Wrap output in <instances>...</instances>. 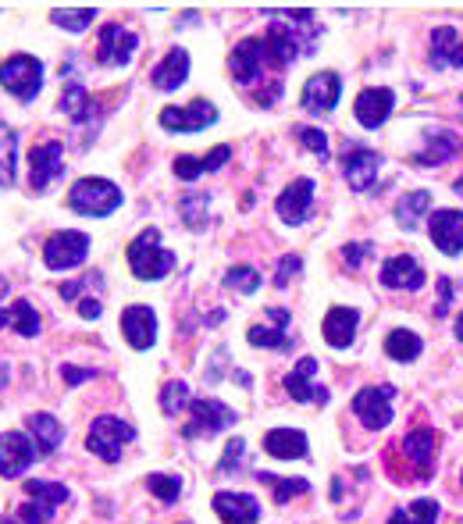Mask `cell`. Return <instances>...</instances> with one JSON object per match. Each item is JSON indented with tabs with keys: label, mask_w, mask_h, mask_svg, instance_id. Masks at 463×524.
Instances as JSON below:
<instances>
[{
	"label": "cell",
	"mask_w": 463,
	"mask_h": 524,
	"mask_svg": "<svg viewBox=\"0 0 463 524\" xmlns=\"http://www.w3.org/2000/svg\"><path fill=\"white\" fill-rule=\"evenodd\" d=\"M456 154H460V136L442 129V132H431L428 140H424V150L414 154V164L417 168H435V164H446L449 157Z\"/></svg>",
	"instance_id": "obj_28"
},
{
	"label": "cell",
	"mask_w": 463,
	"mask_h": 524,
	"mask_svg": "<svg viewBox=\"0 0 463 524\" xmlns=\"http://www.w3.org/2000/svg\"><path fill=\"white\" fill-rule=\"evenodd\" d=\"M86 289H104V275L90 271V275H82L79 282H65V286H61V300H79Z\"/></svg>",
	"instance_id": "obj_45"
},
{
	"label": "cell",
	"mask_w": 463,
	"mask_h": 524,
	"mask_svg": "<svg viewBox=\"0 0 463 524\" xmlns=\"http://www.w3.org/2000/svg\"><path fill=\"white\" fill-rule=\"evenodd\" d=\"M296 136H300V143L307 150H314L317 157H321V161H328V154H332V150H328V136L321 129H310V125H303V129H296Z\"/></svg>",
	"instance_id": "obj_46"
},
{
	"label": "cell",
	"mask_w": 463,
	"mask_h": 524,
	"mask_svg": "<svg viewBox=\"0 0 463 524\" xmlns=\"http://www.w3.org/2000/svg\"><path fill=\"white\" fill-rule=\"evenodd\" d=\"M456 339L463 343V311H460V318H456Z\"/></svg>",
	"instance_id": "obj_56"
},
{
	"label": "cell",
	"mask_w": 463,
	"mask_h": 524,
	"mask_svg": "<svg viewBox=\"0 0 463 524\" xmlns=\"http://www.w3.org/2000/svg\"><path fill=\"white\" fill-rule=\"evenodd\" d=\"M100 311H104V307H100V300H93V296H90V300H79V314L86 321H97Z\"/></svg>",
	"instance_id": "obj_54"
},
{
	"label": "cell",
	"mask_w": 463,
	"mask_h": 524,
	"mask_svg": "<svg viewBox=\"0 0 463 524\" xmlns=\"http://www.w3.org/2000/svg\"><path fill=\"white\" fill-rule=\"evenodd\" d=\"M186 75H189V54L182 47H171L168 54H164L161 65L150 72V82H154V90L171 93V90H179L182 82H186Z\"/></svg>",
	"instance_id": "obj_27"
},
{
	"label": "cell",
	"mask_w": 463,
	"mask_h": 524,
	"mask_svg": "<svg viewBox=\"0 0 463 524\" xmlns=\"http://www.w3.org/2000/svg\"><path fill=\"white\" fill-rule=\"evenodd\" d=\"M15 328L18 336L33 339L36 332H40V314H36V307L29 300H15L11 307H4L0 311V328Z\"/></svg>",
	"instance_id": "obj_31"
},
{
	"label": "cell",
	"mask_w": 463,
	"mask_h": 524,
	"mask_svg": "<svg viewBox=\"0 0 463 524\" xmlns=\"http://www.w3.org/2000/svg\"><path fill=\"white\" fill-rule=\"evenodd\" d=\"M431 243L446 257H456L463 250V211H435L431 214Z\"/></svg>",
	"instance_id": "obj_23"
},
{
	"label": "cell",
	"mask_w": 463,
	"mask_h": 524,
	"mask_svg": "<svg viewBox=\"0 0 463 524\" xmlns=\"http://www.w3.org/2000/svg\"><path fill=\"white\" fill-rule=\"evenodd\" d=\"M431 68H463V40L453 25H439L431 33V54H428Z\"/></svg>",
	"instance_id": "obj_24"
},
{
	"label": "cell",
	"mask_w": 463,
	"mask_h": 524,
	"mask_svg": "<svg viewBox=\"0 0 463 524\" xmlns=\"http://www.w3.org/2000/svg\"><path fill=\"white\" fill-rule=\"evenodd\" d=\"M0 86H4L11 97L22 100V104H29V100H36V93L43 90V65L33 54H15V58H8L0 65Z\"/></svg>",
	"instance_id": "obj_5"
},
{
	"label": "cell",
	"mask_w": 463,
	"mask_h": 524,
	"mask_svg": "<svg viewBox=\"0 0 463 524\" xmlns=\"http://www.w3.org/2000/svg\"><path fill=\"white\" fill-rule=\"evenodd\" d=\"M15 157H18V136L15 129L0 122V186H15Z\"/></svg>",
	"instance_id": "obj_35"
},
{
	"label": "cell",
	"mask_w": 463,
	"mask_h": 524,
	"mask_svg": "<svg viewBox=\"0 0 463 524\" xmlns=\"http://www.w3.org/2000/svg\"><path fill=\"white\" fill-rule=\"evenodd\" d=\"M136 33H129L122 22H107L100 29V40H97V65H107V68H122L136 58Z\"/></svg>",
	"instance_id": "obj_10"
},
{
	"label": "cell",
	"mask_w": 463,
	"mask_h": 524,
	"mask_svg": "<svg viewBox=\"0 0 463 524\" xmlns=\"http://www.w3.org/2000/svg\"><path fill=\"white\" fill-rule=\"evenodd\" d=\"M339 93H342V79L335 72H317L307 79V86H303L300 93V104L303 111H310V115H328L335 104H339Z\"/></svg>",
	"instance_id": "obj_16"
},
{
	"label": "cell",
	"mask_w": 463,
	"mask_h": 524,
	"mask_svg": "<svg viewBox=\"0 0 463 524\" xmlns=\"http://www.w3.org/2000/svg\"><path fill=\"white\" fill-rule=\"evenodd\" d=\"M424 268L417 264V257L410 254H399V257H389L382 264V286L385 289H407V293H417L424 286Z\"/></svg>",
	"instance_id": "obj_21"
},
{
	"label": "cell",
	"mask_w": 463,
	"mask_h": 524,
	"mask_svg": "<svg viewBox=\"0 0 463 524\" xmlns=\"http://www.w3.org/2000/svg\"><path fill=\"white\" fill-rule=\"evenodd\" d=\"M97 100L86 97V90H82V82H68L65 93H61V100H57V111L61 115H72V122H86V118H97Z\"/></svg>",
	"instance_id": "obj_33"
},
{
	"label": "cell",
	"mask_w": 463,
	"mask_h": 524,
	"mask_svg": "<svg viewBox=\"0 0 463 524\" xmlns=\"http://www.w3.org/2000/svg\"><path fill=\"white\" fill-rule=\"evenodd\" d=\"M421 350H424L421 336H414L410 328H392L389 336H385V353H389L392 361H399V364L417 361V357H421Z\"/></svg>",
	"instance_id": "obj_34"
},
{
	"label": "cell",
	"mask_w": 463,
	"mask_h": 524,
	"mask_svg": "<svg viewBox=\"0 0 463 524\" xmlns=\"http://www.w3.org/2000/svg\"><path fill=\"white\" fill-rule=\"evenodd\" d=\"M456 193H463V175H460V179H456Z\"/></svg>",
	"instance_id": "obj_58"
},
{
	"label": "cell",
	"mask_w": 463,
	"mask_h": 524,
	"mask_svg": "<svg viewBox=\"0 0 463 524\" xmlns=\"http://www.w3.org/2000/svg\"><path fill=\"white\" fill-rule=\"evenodd\" d=\"M214 510H218L221 524H257L260 521V503L250 492H214Z\"/></svg>",
	"instance_id": "obj_22"
},
{
	"label": "cell",
	"mask_w": 463,
	"mask_h": 524,
	"mask_svg": "<svg viewBox=\"0 0 463 524\" xmlns=\"http://www.w3.org/2000/svg\"><path fill=\"white\" fill-rule=\"evenodd\" d=\"M97 18V8H79V11H68V8H54L50 11V22L57 29H68V33H82L86 25Z\"/></svg>",
	"instance_id": "obj_40"
},
{
	"label": "cell",
	"mask_w": 463,
	"mask_h": 524,
	"mask_svg": "<svg viewBox=\"0 0 463 524\" xmlns=\"http://www.w3.org/2000/svg\"><path fill=\"white\" fill-rule=\"evenodd\" d=\"M357 325H360V314L353 311V307H332V311L325 314V325H321L325 343L335 346V350H346V346L353 343V336H357Z\"/></svg>",
	"instance_id": "obj_26"
},
{
	"label": "cell",
	"mask_w": 463,
	"mask_h": 524,
	"mask_svg": "<svg viewBox=\"0 0 463 524\" xmlns=\"http://www.w3.org/2000/svg\"><path fill=\"white\" fill-rule=\"evenodd\" d=\"M257 478L264 485H271V489H275V503H278V507H285V503L293 500V496H307V492H310L307 478H278V475H268V471H260Z\"/></svg>",
	"instance_id": "obj_37"
},
{
	"label": "cell",
	"mask_w": 463,
	"mask_h": 524,
	"mask_svg": "<svg viewBox=\"0 0 463 524\" xmlns=\"http://www.w3.org/2000/svg\"><path fill=\"white\" fill-rule=\"evenodd\" d=\"M243 453H246V443H243V439H232V443L225 446V457L218 460V471H221V475H225V471H236L239 460H243Z\"/></svg>",
	"instance_id": "obj_49"
},
{
	"label": "cell",
	"mask_w": 463,
	"mask_h": 524,
	"mask_svg": "<svg viewBox=\"0 0 463 524\" xmlns=\"http://www.w3.org/2000/svg\"><path fill=\"white\" fill-rule=\"evenodd\" d=\"M129 268H132V275L143 282L164 279V275L175 268V254L161 246V232L143 229L136 239H132L129 243Z\"/></svg>",
	"instance_id": "obj_2"
},
{
	"label": "cell",
	"mask_w": 463,
	"mask_h": 524,
	"mask_svg": "<svg viewBox=\"0 0 463 524\" xmlns=\"http://www.w3.org/2000/svg\"><path fill=\"white\" fill-rule=\"evenodd\" d=\"M228 68H232V79H236L243 90H250V86L264 82V68H271L268 43L257 40V36L239 40L236 50H232V58H228Z\"/></svg>",
	"instance_id": "obj_6"
},
{
	"label": "cell",
	"mask_w": 463,
	"mask_h": 524,
	"mask_svg": "<svg viewBox=\"0 0 463 524\" xmlns=\"http://www.w3.org/2000/svg\"><path fill=\"white\" fill-rule=\"evenodd\" d=\"M147 489L154 492L161 503H175L182 496V478H175V475H147Z\"/></svg>",
	"instance_id": "obj_44"
},
{
	"label": "cell",
	"mask_w": 463,
	"mask_h": 524,
	"mask_svg": "<svg viewBox=\"0 0 463 524\" xmlns=\"http://www.w3.org/2000/svg\"><path fill=\"white\" fill-rule=\"evenodd\" d=\"M392 400H396V385H367L353 396V414L378 432L392 421Z\"/></svg>",
	"instance_id": "obj_9"
},
{
	"label": "cell",
	"mask_w": 463,
	"mask_h": 524,
	"mask_svg": "<svg viewBox=\"0 0 463 524\" xmlns=\"http://www.w3.org/2000/svg\"><path fill=\"white\" fill-rule=\"evenodd\" d=\"M29 435H33L40 457H50L61 446V439H65V428H61V421L54 414H33L29 418Z\"/></svg>",
	"instance_id": "obj_30"
},
{
	"label": "cell",
	"mask_w": 463,
	"mask_h": 524,
	"mask_svg": "<svg viewBox=\"0 0 463 524\" xmlns=\"http://www.w3.org/2000/svg\"><path fill=\"white\" fill-rule=\"evenodd\" d=\"M314 375H317V361L314 357H303L289 375H285V393L293 396L296 403H328V389L325 385H314Z\"/></svg>",
	"instance_id": "obj_19"
},
{
	"label": "cell",
	"mask_w": 463,
	"mask_h": 524,
	"mask_svg": "<svg viewBox=\"0 0 463 524\" xmlns=\"http://www.w3.org/2000/svg\"><path fill=\"white\" fill-rule=\"evenodd\" d=\"M268 318L275 321V328L253 325L246 332V339H250V346H260V350H285V346L293 343L289 339V311L285 307H268Z\"/></svg>",
	"instance_id": "obj_25"
},
{
	"label": "cell",
	"mask_w": 463,
	"mask_h": 524,
	"mask_svg": "<svg viewBox=\"0 0 463 524\" xmlns=\"http://www.w3.org/2000/svg\"><path fill=\"white\" fill-rule=\"evenodd\" d=\"M378 172H382V154H374V150H367V147H357V143L346 147V154H342V175H346L350 189H357V193L374 189Z\"/></svg>",
	"instance_id": "obj_12"
},
{
	"label": "cell",
	"mask_w": 463,
	"mask_h": 524,
	"mask_svg": "<svg viewBox=\"0 0 463 524\" xmlns=\"http://www.w3.org/2000/svg\"><path fill=\"white\" fill-rule=\"evenodd\" d=\"M61 172H65V147H61V140L36 143V147L29 150V186H33L36 193L47 189Z\"/></svg>",
	"instance_id": "obj_14"
},
{
	"label": "cell",
	"mask_w": 463,
	"mask_h": 524,
	"mask_svg": "<svg viewBox=\"0 0 463 524\" xmlns=\"http://www.w3.org/2000/svg\"><path fill=\"white\" fill-rule=\"evenodd\" d=\"M25 496H33L36 503L57 510L68 496H72V492H68V485H61V482H47V478L40 482V478H29V482H25Z\"/></svg>",
	"instance_id": "obj_36"
},
{
	"label": "cell",
	"mask_w": 463,
	"mask_h": 524,
	"mask_svg": "<svg viewBox=\"0 0 463 524\" xmlns=\"http://www.w3.org/2000/svg\"><path fill=\"white\" fill-rule=\"evenodd\" d=\"M225 286L236 289V293H257L260 289V271L250 264H236V268L225 271Z\"/></svg>",
	"instance_id": "obj_42"
},
{
	"label": "cell",
	"mask_w": 463,
	"mask_h": 524,
	"mask_svg": "<svg viewBox=\"0 0 463 524\" xmlns=\"http://www.w3.org/2000/svg\"><path fill=\"white\" fill-rule=\"evenodd\" d=\"M439 521V503L435 500H414L410 507L396 510L389 524H435Z\"/></svg>",
	"instance_id": "obj_39"
},
{
	"label": "cell",
	"mask_w": 463,
	"mask_h": 524,
	"mask_svg": "<svg viewBox=\"0 0 463 524\" xmlns=\"http://www.w3.org/2000/svg\"><path fill=\"white\" fill-rule=\"evenodd\" d=\"M68 207L90 218H107L122 207V189L107 179H79L68 193Z\"/></svg>",
	"instance_id": "obj_4"
},
{
	"label": "cell",
	"mask_w": 463,
	"mask_h": 524,
	"mask_svg": "<svg viewBox=\"0 0 463 524\" xmlns=\"http://www.w3.org/2000/svg\"><path fill=\"white\" fill-rule=\"evenodd\" d=\"M61 375H65L68 385H79V382H86V378H97V371H82V368H72V364H65V368H61Z\"/></svg>",
	"instance_id": "obj_53"
},
{
	"label": "cell",
	"mask_w": 463,
	"mask_h": 524,
	"mask_svg": "<svg viewBox=\"0 0 463 524\" xmlns=\"http://www.w3.org/2000/svg\"><path fill=\"white\" fill-rule=\"evenodd\" d=\"M435 446H439V435L431 432V428H414V432L399 443L403 457L414 464L417 482H431V475H435Z\"/></svg>",
	"instance_id": "obj_15"
},
{
	"label": "cell",
	"mask_w": 463,
	"mask_h": 524,
	"mask_svg": "<svg viewBox=\"0 0 463 524\" xmlns=\"http://www.w3.org/2000/svg\"><path fill=\"white\" fill-rule=\"evenodd\" d=\"M392 107H396V93L385 90V86H371V90H364L357 97L353 111H357V122L364 125V129H382V125L389 122Z\"/></svg>",
	"instance_id": "obj_20"
},
{
	"label": "cell",
	"mask_w": 463,
	"mask_h": 524,
	"mask_svg": "<svg viewBox=\"0 0 463 524\" xmlns=\"http://www.w3.org/2000/svg\"><path fill=\"white\" fill-rule=\"evenodd\" d=\"M310 207H314V179H293L275 200L278 218H282V222H289V225L307 222Z\"/></svg>",
	"instance_id": "obj_18"
},
{
	"label": "cell",
	"mask_w": 463,
	"mask_h": 524,
	"mask_svg": "<svg viewBox=\"0 0 463 524\" xmlns=\"http://www.w3.org/2000/svg\"><path fill=\"white\" fill-rule=\"evenodd\" d=\"M449 303H453V282L439 279V303H435V318H446L449 314Z\"/></svg>",
	"instance_id": "obj_51"
},
{
	"label": "cell",
	"mask_w": 463,
	"mask_h": 524,
	"mask_svg": "<svg viewBox=\"0 0 463 524\" xmlns=\"http://www.w3.org/2000/svg\"><path fill=\"white\" fill-rule=\"evenodd\" d=\"M232 425H236V410L225 407L221 400L204 396V400L189 403V421L182 425V435L186 439H200V435H218Z\"/></svg>",
	"instance_id": "obj_7"
},
{
	"label": "cell",
	"mask_w": 463,
	"mask_h": 524,
	"mask_svg": "<svg viewBox=\"0 0 463 524\" xmlns=\"http://www.w3.org/2000/svg\"><path fill=\"white\" fill-rule=\"evenodd\" d=\"M8 293V279H4V275H0V296Z\"/></svg>",
	"instance_id": "obj_57"
},
{
	"label": "cell",
	"mask_w": 463,
	"mask_h": 524,
	"mask_svg": "<svg viewBox=\"0 0 463 524\" xmlns=\"http://www.w3.org/2000/svg\"><path fill=\"white\" fill-rule=\"evenodd\" d=\"M271 18L275 22L268 25V36H264L271 68H285L293 65L296 58L314 54L317 36H321V29L314 22V11H271Z\"/></svg>",
	"instance_id": "obj_1"
},
{
	"label": "cell",
	"mask_w": 463,
	"mask_h": 524,
	"mask_svg": "<svg viewBox=\"0 0 463 524\" xmlns=\"http://www.w3.org/2000/svg\"><path fill=\"white\" fill-rule=\"evenodd\" d=\"M228 157H232V147H214L207 157H200V161H204V172H218Z\"/></svg>",
	"instance_id": "obj_52"
},
{
	"label": "cell",
	"mask_w": 463,
	"mask_h": 524,
	"mask_svg": "<svg viewBox=\"0 0 463 524\" xmlns=\"http://www.w3.org/2000/svg\"><path fill=\"white\" fill-rule=\"evenodd\" d=\"M189 385L186 382H164V389H161V410L168 414V418H175L179 410H186L189 407Z\"/></svg>",
	"instance_id": "obj_43"
},
{
	"label": "cell",
	"mask_w": 463,
	"mask_h": 524,
	"mask_svg": "<svg viewBox=\"0 0 463 524\" xmlns=\"http://www.w3.org/2000/svg\"><path fill=\"white\" fill-rule=\"evenodd\" d=\"M122 336L132 350H150L157 343V314L147 303H132L122 311Z\"/></svg>",
	"instance_id": "obj_17"
},
{
	"label": "cell",
	"mask_w": 463,
	"mask_h": 524,
	"mask_svg": "<svg viewBox=\"0 0 463 524\" xmlns=\"http://www.w3.org/2000/svg\"><path fill=\"white\" fill-rule=\"evenodd\" d=\"M36 457H40V450H36L33 435H25V432H4L0 435V475L4 478L25 475V471L33 467Z\"/></svg>",
	"instance_id": "obj_13"
},
{
	"label": "cell",
	"mask_w": 463,
	"mask_h": 524,
	"mask_svg": "<svg viewBox=\"0 0 463 524\" xmlns=\"http://www.w3.org/2000/svg\"><path fill=\"white\" fill-rule=\"evenodd\" d=\"M8 378H11L8 364H0V389H4V385H8Z\"/></svg>",
	"instance_id": "obj_55"
},
{
	"label": "cell",
	"mask_w": 463,
	"mask_h": 524,
	"mask_svg": "<svg viewBox=\"0 0 463 524\" xmlns=\"http://www.w3.org/2000/svg\"><path fill=\"white\" fill-rule=\"evenodd\" d=\"M50 517H54V507H43V503H22V507H15L11 514L0 517V524H47Z\"/></svg>",
	"instance_id": "obj_41"
},
{
	"label": "cell",
	"mask_w": 463,
	"mask_h": 524,
	"mask_svg": "<svg viewBox=\"0 0 463 524\" xmlns=\"http://www.w3.org/2000/svg\"><path fill=\"white\" fill-rule=\"evenodd\" d=\"M90 254V236L86 232H54V236L43 243V264L50 271H68V268H79Z\"/></svg>",
	"instance_id": "obj_8"
},
{
	"label": "cell",
	"mask_w": 463,
	"mask_h": 524,
	"mask_svg": "<svg viewBox=\"0 0 463 524\" xmlns=\"http://www.w3.org/2000/svg\"><path fill=\"white\" fill-rule=\"evenodd\" d=\"M207 204H211V193H189V197H182L179 204V214L186 218V225L193 232H204L207 229Z\"/></svg>",
	"instance_id": "obj_38"
},
{
	"label": "cell",
	"mask_w": 463,
	"mask_h": 524,
	"mask_svg": "<svg viewBox=\"0 0 463 524\" xmlns=\"http://www.w3.org/2000/svg\"><path fill=\"white\" fill-rule=\"evenodd\" d=\"M460 118H463V97H460Z\"/></svg>",
	"instance_id": "obj_59"
},
{
	"label": "cell",
	"mask_w": 463,
	"mask_h": 524,
	"mask_svg": "<svg viewBox=\"0 0 463 524\" xmlns=\"http://www.w3.org/2000/svg\"><path fill=\"white\" fill-rule=\"evenodd\" d=\"M371 254H374L371 243H346V246H342V261L350 264V268H360V264H364Z\"/></svg>",
	"instance_id": "obj_50"
},
{
	"label": "cell",
	"mask_w": 463,
	"mask_h": 524,
	"mask_svg": "<svg viewBox=\"0 0 463 524\" xmlns=\"http://www.w3.org/2000/svg\"><path fill=\"white\" fill-rule=\"evenodd\" d=\"M218 122V107L211 100H193V104H175L161 111V129L168 132H204Z\"/></svg>",
	"instance_id": "obj_11"
},
{
	"label": "cell",
	"mask_w": 463,
	"mask_h": 524,
	"mask_svg": "<svg viewBox=\"0 0 463 524\" xmlns=\"http://www.w3.org/2000/svg\"><path fill=\"white\" fill-rule=\"evenodd\" d=\"M136 439V428L129 421L114 418V414H100L90 425V435H86V450L93 457L107 460V464H118L122 460V450Z\"/></svg>",
	"instance_id": "obj_3"
},
{
	"label": "cell",
	"mask_w": 463,
	"mask_h": 524,
	"mask_svg": "<svg viewBox=\"0 0 463 524\" xmlns=\"http://www.w3.org/2000/svg\"><path fill=\"white\" fill-rule=\"evenodd\" d=\"M264 450L278 460H303L307 457V435L296 428H275L264 435Z\"/></svg>",
	"instance_id": "obj_29"
},
{
	"label": "cell",
	"mask_w": 463,
	"mask_h": 524,
	"mask_svg": "<svg viewBox=\"0 0 463 524\" xmlns=\"http://www.w3.org/2000/svg\"><path fill=\"white\" fill-rule=\"evenodd\" d=\"M175 175H179L182 182L200 179V175H204V161H200V157H189V154L175 157Z\"/></svg>",
	"instance_id": "obj_48"
},
{
	"label": "cell",
	"mask_w": 463,
	"mask_h": 524,
	"mask_svg": "<svg viewBox=\"0 0 463 524\" xmlns=\"http://www.w3.org/2000/svg\"><path fill=\"white\" fill-rule=\"evenodd\" d=\"M431 211V193L428 189H414V193H403V200L396 204V222L399 229L414 232L424 222V214Z\"/></svg>",
	"instance_id": "obj_32"
},
{
	"label": "cell",
	"mask_w": 463,
	"mask_h": 524,
	"mask_svg": "<svg viewBox=\"0 0 463 524\" xmlns=\"http://www.w3.org/2000/svg\"><path fill=\"white\" fill-rule=\"evenodd\" d=\"M300 271H303V261H300V257H282V261H278V271H275V286L278 289H285V286H289V282H293L296 279V275H300Z\"/></svg>",
	"instance_id": "obj_47"
}]
</instances>
